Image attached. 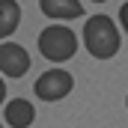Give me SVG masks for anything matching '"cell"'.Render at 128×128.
<instances>
[{
  "mask_svg": "<svg viewBox=\"0 0 128 128\" xmlns=\"http://www.w3.org/2000/svg\"><path fill=\"white\" fill-rule=\"evenodd\" d=\"M39 51L51 63H66L78 51V36L66 24H51V27H45V30L39 33Z\"/></svg>",
  "mask_w": 128,
  "mask_h": 128,
  "instance_id": "obj_2",
  "label": "cell"
},
{
  "mask_svg": "<svg viewBox=\"0 0 128 128\" xmlns=\"http://www.w3.org/2000/svg\"><path fill=\"white\" fill-rule=\"evenodd\" d=\"M39 9L45 18H54V21H74L84 15L80 0H39Z\"/></svg>",
  "mask_w": 128,
  "mask_h": 128,
  "instance_id": "obj_5",
  "label": "cell"
},
{
  "mask_svg": "<svg viewBox=\"0 0 128 128\" xmlns=\"http://www.w3.org/2000/svg\"><path fill=\"white\" fill-rule=\"evenodd\" d=\"M0 128H3V125H0Z\"/></svg>",
  "mask_w": 128,
  "mask_h": 128,
  "instance_id": "obj_12",
  "label": "cell"
},
{
  "mask_svg": "<svg viewBox=\"0 0 128 128\" xmlns=\"http://www.w3.org/2000/svg\"><path fill=\"white\" fill-rule=\"evenodd\" d=\"M72 86H74V78L66 68H51V72H42L36 78L33 92L42 98V101H60V98H66L72 92Z\"/></svg>",
  "mask_w": 128,
  "mask_h": 128,
  "instance_id": "obj_3",
  "label": "cell"
},
{
  "mask_svg": "<svg viewBox=\"0 0 128 128\" xmlns=\"http://www.w3.org/2000/svg\"><path fill=\"white\" fill-rule=\"evenodd\" d=\"M21 24V6L15 0H0V42L9 39Z\"/></svg>",
  "mask_w": 128,
  "mask_h": 128,
  "instance_id": "obj_7",
  "label": "cell"
},
{
  "mask_svg": "<svg viewBox=\"0 0 128 128\" xmlns=\"http://www.w3.org/2000/svg\"><path fill=\"white\" fill-rule=\"evenodd\" d=\"M119 24H122V30L128 33V3H122V6H119Z\"/></svg>",
  "mask_w": 128,
  "mask_h": 128,
  "instance_id": "obj_8",
  "label": "cell"
},
{
  "mask_svg": "<svg viewBox=\"0 0 128 128\" xmlns=\"http://www.w3.org/2000/svg\"><path fill=\"white\" fill-rule=\"evenodd\" d=\"M125 107H128V96H125Z\"/></svg>",
  "mask_w": 128,
  "mask_h": 128,
  "instance_id": "obj_11",
  "label": "cell"
},
{
  "mask_svg": "<svg viewBox=\"0 0 128 128\" xmlns=\"http://www.w3.org/2000/svg\"><path fill=\"white\" fill-rule=\"evenodd\" d=\"M3 119L9 128H30L33 119H36V110L27 98H9L3 107Z\"/></svg>",
  "mask_w": 128,
  "mask_h": 128,
  "instance_id": "obj_6",
  "label": "cell"
},
{
  "mask_svg": "<svg viewBox=\"0 0 128 128\" xmlns=\"http://www.w3.org/2000/svg\"><path fill=\"white\" fill-rule=\"evenodd\" d=\"M84 45L96 60H110L119 51V27L107 15H92L84 24Z\"/></svg>",
  "mask_w": 128,
  "mask_h": 128,
  "instance_id": "obj_1",
  "label": "cell"
},
{
  "mask_svg": "<svg viewBox=\"0 0 128 128\" xmlns=\"http://www.w3.org/2000/svg\"><path fill=\"white\" fill-rule=\"evenodd\" d=\"M30 68V54L18 42H0V72L6 78H24Z\"/></svg>",
  "mask_w": 128,
  "mask_h": 128,
  "instance_id": "obj_4",
  "label": "cell"
},
{
  "mask_svg": "<svg viewBox=\"0 0 128 128\" xmlns=\"http://www.w3.org/2000/svg\"><path fill=\"white\" fill-rule=\"evenodd\" d=\"M3 96H6V84H3V78H0V104H3Z\"/></svg>",
  "mask_w": 128,
  "mask_h": 128,
  "instance_id": "obj_9",
  "label": "cell"
},
{
  "mask_svg": "<svg viewBox=\"0 0 128 128\" xmlns=\"http://www.w3.org/2000/svg\"><path fill=\"white\" fill-rule=\"evenodd\" d=\"M92 3H104V0H92Z\"/></svg>",
  "mask_w": 128,
  "mask_h": 128,
  "instance_id": "obj_10",
  "label": "cell"
}]
</instances>
